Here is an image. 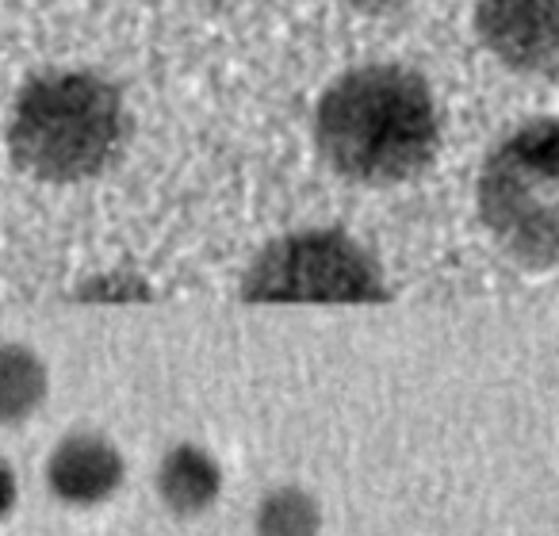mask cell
Wrapping results in <instances>:
<instances>
[{
  "label": "cell",
  "instance_id": "3",
  "mask_svg": "<svg viewBox=\"0 0 559 536\" xmlns=\"http://www.w3.org/2000/svg\"><path fill=\"white\" fill-rule=\"evenodd\" d=\"M475 207L502 253L528 269H559V119H533L490 150Z\"/></svg>",
  "mask_w": 559,
  "mask_h": 536
},
{
  "label": "cell",
  "instance_id": "9",
  "mask_svg": "<svg viewBox=\"0 0 559 536\" xmlns=\"http://www.w3.org/2000/svg\"><path fill=\"white\" fill-rule=\"evenodd\" d=\"M253 536H322V502L299 483L264 490L253 510Z\"/></svg>",
  "mask_w": 559,
  "mask_h": 536
},
{
  "label": "cell",
  "instance_id": "12",
  "mask_svg": "<svg viewBox=\"0 0 559 536\" xmlns=\"http://www.w3.org/2000/svg\"><path fill=\"white\" fill-rule=\"evenodd\" d=\"M345 4H349V9H357V12H376V16H380V12L406 9L411 0H345Z\"/></svg>",
  "mask_w": 559,
  "mask_h": 536
},
{
  "label": "cell",
  "instance_id": "8",
  "mask_svg": "<svg viewBox=\"0 0 559 536\" xmlns=\"http://www.w3.org/2000/svg\"><path fill=\"white\" fill-rule=\"evenodd\" d=\"M50 395L47 360L20 342H0V426H24Z\"/></svg>",
  "mask_w": 559,
  "mask_h": 536
},
{
  "label": "cell",
  "instance_id": "4",
  "mask_svg": "<svg viewBox=\"0 0 559 536\" xmlns=\"http://www.w3.org/2000/svg\"><path fill=\"white\" fill-rule=\"evenodd\" d=\"M249 303H380L391 299L380 261L337 226L272 238L238 281Z\"/></svg>",
  "mask_w": 559,
  "mask_h": 536
},
{
  "label": "cell",
  "instance_id": "2",
  "mask_svg": "<svg viewBox=\"0 0 559 536\" xmlns=\"http://www.w3.org/2000/svg\"><path fill=\"white\" fill-rule=\"evenodd\" d=\"M127 134L131 111L104 73L43 70L12 104L9 154L35 180L81 184L123 154Z\"/></svg>",
  "mask_w": 559,
  "mask_h": 536
},
{
  "label": "cell",
  "instance_id": "6",
  "mask_svg": "<svg viewBox=\"0 0 559 536\" xmlns=\"http://www.w3.org/2000/svg\"><path fill=\"white\" fill-rule=\"evenodd\" d=\"M43 483L55 502L70 510H96L123 490L127 456L111 437L96 429H73L47 452Z\"/></svg>",
  "mask_w": 559,
  "mask_h": 536
},
{
  "label": "cell",
  "instance_id": "1",
  "mask_svg": "<svg viewBox=\"0 0 559 536\" xmlns=\"http://www.w3.org/2000/svg\"><path fill=\"white\" fill-rule=\"evenodd\" d=\"M314 146L337 177L388 188L429 169L441 111L426 78L395 62L345 70L314 108Z\"/></svg>",
  "mask_w": 559,
  "mask_h": 536
},
{
  "label": "cell",
  "instance_id": "5",
  "mask_svg": "<svg viewBox=\"0 0 559 536\" xmlns=\"http://www.w3.org/2000/svg\"><path fill=\"white\" fill-rule=\"evenodd\" d=\"M475 32L506 70L559 78V0H475Z\"/></svg>",
  "mask_w": 559,
  "mask_h": 536
},
{
  "label": "cell",
  "instance_id": "11",
  "mask_svg": "<svg viewBox=\"0 0 559 536\" xmlns=\"http://www.w3.org/2000/svg\"><path fill=\"white\" fill-rule=\"evenodd\" d=\"M20 502V479H16V467L9 460L0 456V521L9 517Z\"/></svg>",
  "mask_w": 559,
  "mask_h": 536
},
{
  "label": "cell",
  "instance_id": "10",
  "mask_svg": "<svg viewBox=\"0 0 559 536\" xmlns=\"http://www.w3.org/2000/svg\"><path fill=\"white\" fill-rule=\"evenodd\" d=\"M78 299H93V303H139V299H154V288L131 273H111L81 284Z\"/></svg>",
  "mask_w": 559,
  "mask_h": 536
},
{
  "label": "cell",
  "instance_id": "7",
  "mask_svg": "<svg viewBox=\"0 0 559 536\" xmlns=\"http://www.w3.org/2000/svg\"><path fill=\"white\" fill-rule=\"evenodd\" d=\"M154 490L173 517H200L223 498V464L203 444L180 441L157 460Z\"/></svg>",
  "mask_w": 559,
  "mask_h": 536
}]
</instances>
